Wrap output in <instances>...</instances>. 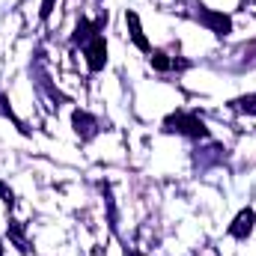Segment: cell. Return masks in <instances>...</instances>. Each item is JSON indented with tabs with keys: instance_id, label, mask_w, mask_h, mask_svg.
<instances>
[{
	"instance_id": "6",
	"label": "cell",
	"mask_w": 256,
	"mask_h": 256,
	"mask_svg": "<svg viewBox=\"0 0 256 256\" xmlns=\"http://www.w3.org/2000/svg\"><path fill=\"white\" fill-rule=\"evenodd\" d=\"M149 63L155 72H173V68H179V72H185L191 63H185V60H173V57H167L164 51H149Z\"/></svg>"
},
{
	"instance_id": "8",
	"label": "cell",
	"mask_w": 256,
	"mask_h": 256,
	"mask_svg": "<svg viewBox=\"0 0 256 256\" xmlns=\"http://www.w3.org/2000/svg\"><path fill=\"white\" fill-rule=\"evenodd\" d=\"M232 110L256 116V92H250V96H242V98H236V102H232Z\"/></svg>"
},
{
	"instance_id": "1",
	"label": "cell",
	"mask_w": 256,
	"mask_h": 256,
	"mask_svg": "<svg viewBox=\"0 0 256 256\" xmlns=\"http://www.w3.org/2000/svg\"><path fill=\"white\" fill-rule=\"evenodd\" d=\"M164 131H167V134H182V137H191V140H206V137H208L206 122H202L196 114H188V110L170 114V116L164 120Z\"/></svg>"
},
{
	"instance_id": "10",
	"label": "cell",
	"mask_w": 256,
	"mask_h": 256,
	"mask_svg": "<svg viewBox=\"0 0 256 256\" xmlns=\"http://www.w3.org/2000/svg\"><path fill=\"white\" fill-rule=\"evenodd\" d=\"M0 256H3V248H0Z\"/></svg>"
},
{
	"instance_id": "5",
	"label": "cell",
	"mask_w": 256,
	"mask_h": 256,
	"mask_svg": "<svg viewBox=\"0 0 256 256\" xmlns=\"http://www.w3.org/2000/svg\"><path fill=\"white\" fill-rule=\"evenodd\" d=\"M72 126H74V134H78L80 140H92V137L98 134V120L90 116L86 110H74V114H72Z\"/></svg>"
},
{
	"instance_id": "4",
	"label": "cell",
	"mask_w": 256,
	"mask_h": 256,
	"mask_svg": "<svg viewBox=\"0 0 256 256\" xmlns=\"http://www.w3.org/2000/svg\"><path fill=\"white\" fill-rule=\"evenodd\" d=\"M256 226V212L254 208H242L238 212V218L232 220V226H230V236L232 238H238V242H248L250 238V232H254Z\"/></svg>"
},
{
	"instance_id": "3",
	"label": "cell",
	"mask_w": 256,
	"mask_h": 256,
	"mask_svg": "<svg viewBox=\"0 0 256 256\" xmlns=\"http://www.w3.org/2000/svg\"><path fill=\"white\" fill-rule=\"evenodd\" d=\"M84 57H86V68H90L92 74L108 66V42H104L102 33H96L92 39L84 42Z\"/></svg>"
},
{
	"instance_id": "7",
	"label": "cell",
	"mask_w": 256,
	"mask_h": 256,
	"mask_svg": "<svg viewBox=\"0 0 256 256\" xmlns=\"http://www.w3.org/2000/svg\"><path fill=\"white\" fill-rule=\"evenodd\" d=\"M126 21H128V27H131V39H134V45H137L143 54H149V51H152V45H149V42H146V36H143V27H140L137 12H128Z\"/></svg>"
},
{
	"instance_id": "2",
	"label": "cell",
	"mask_w": 256,
	"mask_h": 256,
	"mask_svg": "<svg viewBox=\"0 0 256 256\" xmlns=\"http://www.w3.org/2000/svg\"><path fill=\"white\" fill-rule=\"evenodd\" d=\"M196 18H200V24L208 27V33H214L218 39H226V36L232 33V18L224 15V12H214V9H208V6H202V3H196Z\"/></svg>"
},
{
	"instance_id": "9",
	"label": "cell",
	"mask_w": 256,
	"mask_h": 256,
	"mask_svg": "<svg viewBox=\"0 0 256 256\" xmlns=\"http://www.w3.org/2000/svg\"><path fill=\"white\" fill-rule=\"evenodd\" d=\"M54 3H57V0H42V9H39V18H42V21H48V18H51Z\"/></svg>"
}]
</instances>
